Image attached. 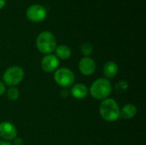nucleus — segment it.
<instances>
[{
  "mask_svg": "<svg viewBox=\"0 0 146 145\" xmlns=\"http://www.w3.org/2000/svg\"><path fill=\"white\" fill-rule=\"evenodd\" d=\"M36 45L41 53L45 55L51 54L56 48V39L52 32L44 31L38 34L36 39Z\"/></svg>",
  "mask_w": 146,
  "mask_h": 145,
  "instance_id": "7ed1b4c3",
  "label": "nucleus"
},
{
  "mask_svg": "<svg viewBox=\"0 0 146 145\" xmlns=\"http://www.w3.org/2000/svg\"><path fill=\"white\" fill-rule=\"evenodd\" d=\"M68 95H69V91L68 90H66V89L62 90V91H61V97L62 98H67L68 97Z\"/></svg>",
  "mask_w": 146,
  "mask_h": 145,
  "instance_id": "a211bd4d",
  "label": "nucleus"
},
{
  "mask_svg": "<svg viewBox=\"0 0 146 145\" xmlns=\"http://www.w3.org/2000/svg\"><path fill=\"white\" fill-rule=\"evenodd\" d=\"M6 4V0H0V9L3 8Z\"/></svg>",
  "mask_w": 146,
  "mask_h": 145,
  "instance_id": "412c9836",
  "label": "nucleus"
},
{
  "mask_svg": "<svg viewBox=\"0 0 146 145\" xmlns=\"http://www.w3.org/2000/svg\"><path fill=\"white\" fill-rule=\"evenodd\" d=\"M14 144L15 145H22L23 144V140H22V138H15L14 140Z\"/></svg>",
  "mask_w": 146,
  "mask_h": 145,
  "instance_id": "6ab92c4d",
  "label": "nucleus"
},
{
  "mask_svg": "<svg viewBox=\"0 0 146 145\" xmlns=\"http://www.w3.org/2000/svg\"><path fill=\"white\" fill-rule=\"evenodd\" d=\"M116 88L117 90H120V91H127L128 88V83L126 80H121L116 85Z\"/></svg>",
  "mask_w": 146,
  "mask_h": 145,
  "instance_id": "dca6fc26",
  "label": "nucleus"
},
{
  "mask_svg": "<svg viewBox=\"0 0 146 145\" xmlns=\"http://www.w3.org/2000/svg\"><path fill=\"white\" fill-rule=\"evenodd\" d=\"M80 50L84 56L89 57V56H91L93 51V47L90 43H84L80 47Z\"/></svg>",
  "mask_w": 146,
  "mask_h": 145,
  "instance_id": "4468645a",
  "label": "nucleus"
},
{
  "mask_svg": "<svg viewBox=\"0 0 146 145\" xmlns=\"http://www.w3.org/2000/svg\"><path fill=\"white\" fill-rule=\"evenodd\" d=\"M59 67V59L52 54L45 55L41 60V68L45 73H53Z\"/></svg>",
  "mask_w": 146,
  "mask_h": 145,
  "instance_id": "6e6552de",
  "label": "nucleus"
},
{
  "mask_svg": "<svg viewBox=\"0 0 146 145\" xmlns=\"http://www.w3.org/2000/svg\"><path fill=\"white\" fill-rule=\"evenodd\" d=\"M56 56L58 59H62V60H67L71 56L72 51L71 49L65 44H61L56 46Z\"/></svg>",
  "mask_w": 146,
  "mask_h": 145,
  "instance_id": "ddd939ff",
  "label": "nucleus"
},
{
  "mask_svg": "<svg viewBox=\"0 0 146 145\" xmlns=\"http://www.w3.org/2000/svg\"><path fill=\"white\" fill-rule=\"evenodd\" d=\"M24 70L19 66H12L5 70L3 75V83L6 85L12 87L19 85L24 78Z\"/></svg>",
  "mask_w": 146,
  "mask_h": 145,
  "instance_id": "20e7f679",
  "label": "nucleus"
},
{
  "mask_svg": "<svg viewBox=\"0 0 146 145\" xmlns=\"http://www.w3.org/2000/svg\"><path fill=\"white\" fill-rule=\"evenodd\" d=\"M0 145H12V144H10V142H9V141L2 140V141H0Z\"/></svg>",
  "mask_w": 146,
  "mask_h": 145,
  "instance_id": "aec40b11",
  "label": "nucleus"
},
{
  "mask_svg": "<svg viewBox=\"0 0 146 145\" xmlns=\"http://www.w3.org/2000/svg\"><path fill=\"white\" fill-rule=\"evenodd\" d=\"M88 92H89L88 88L86 87V85H85L82 83L74 84L70 91L72 97H74L75 99H84L88 95Z\"/></svg>",
  "mask_w": 146,
  "mask_h": 145,
  "instance_id": "9d476101",
  "label": "nucleus"
},
{
  "mask_svg": "<svg viewBox=\"0 0 146 145\" xmlns=\"http://www.w3.org/2000/svg\"><path fill=\"white\" fill-rule=\"evenodd\" d=\"M137 114V108L133 103H127L123 106L120 112V117L127 120L133 119Z\"/></svg>",
  "mask_w": 146,
  "mask_h": 145,
  "instance_id": "f8f14e48",
  "label": "nucleus"
},
{
  "mask_svg": "<svg viewBox=\"0 0 146 145\" xmlns=\"http://www.w3.org/2000/svg\"><path fill=\"white\" fill-rule=\"evenodd\" d=\"M120 106L113 98H106L100 103L99 114L101 117L108 122H114L117 121L120 118Z\"/></svg>",
  "mask_w": 146,
  "mask_h": 145,
  "instance_id": "f257e3e1",
  "label": "nucleus"
},
{
  "mask_svg": "<svg viewBox=\"0 0 146 145\" xmlns=\"http://www.w3.org/2000/svg\"><path fill=\"white\" fill-rule=\"evenodd\" d=\"M79 70L85 76H90L94 73L96 70V63L91 57H86L80 59L79 62Z\"/></svg>",
  "mask_w": 146,
  "mask_h": 145,
  "instance_id": "1a4fd4ad",
  "label": "nucleus"
},
{
  "mask_svg": "<svg viewBox=\"0 0 146 145\" xmlns=\"http://www.w3.org/2000/svg\"><path fill=\"white\" fill-rule=\"evenodd\" d=\"M26 15L33 22H41L47 16V9L41 4H33L27 8Z\"/></svg>",
  "mask_w": 146,
  "mask_h": 145,
  "instance_id": "423d86ee",
  "label": "nucleus"
},
{
  "mask_svg": "<svg viewBox=\"0 0 146 145\" xmlns=\"http://www.w3.org/2000/svg\"><path fill=\"white\" fill-rule=\"evenodd\" d=\"M89 91L93 98L103 101L110 97L112 93V85L109 79L100 78L92 84Z\"/></svg>",
  "mask_w": 146,
  "mask_h": 145,
  "instance_id": "f03ea898",
  "label": "nucleus"
},
{
  "mask_svg": "<svg viewBox=\"0 0 146 145\" xmlns=\"http://www.w3.org/2000/svg\"><path fill=\"white\" fill-rule=\"evenodd\" d=\"M118 71H119V68H118V65L113 62V61H110V62H107L104 66V68H103V73H104V75L105 76V79H113L115 78L117 73H118Z\"/></svg>",
  "mask_w": 146,
  "mask_h": 145,
  "instance_id": "9b49d317",
  "label": "nucleus"
},
{
  "mask_svg": "<svg viewBox=\"0 0 146 145\" xmlns=\"http://www.w3.org/2000/svg\"><path fill=\"white\" fill-rule=\"evenodd\" d=\"M54 79L58 85L65 89L74 84L75 77L74 72L68 68H61L55 71Z\"/></svg>",
  "mask_w": 146,
  "mask_h": 145,
  "instance_id": "39448f33",
  "label": "nucleus"
},
{
  "mask_svg": "<svg viewBox=\"0 0 146 145\" xmlns=\"http://www.w3.org/2000/svg\"><path fill=\"white\" fill-rule=\"evenodd\" d=\"M5 92H6L5 85H4L2 81H0V96H3Z\"/></svg>",
  "mask_w": 146,
  "mask_h": 145,
  "instance_id": "f3484780",
  "label": "nucleus"
},
{
  "mask_svg": "<svg viewBox=\"0 0 146 145\" xmlns=\"http://www.w3.org/2000/svg\"><path fill=\"white\" fill-rule=\"evenodd\" d=\"M0 137L5 141H12L17 137V130L15 126L9 121L0 123Z\"/></svg>",
  "mask_w": 146,
  "mask_h": 145,
  "instance_id": "0eeeda50",
  "label": "nucleus"
},
{
  "mask_svg": "<svg viewBox=\"0 0 146 145\" xmlns=\"http://www.w3.org/2000/svg\"><path fill=\"white\" fill-rule=\"evenodd\" d=\"M19 95H20V92L15 86L9 87L7 90V97L9 100H12V101L16 100L19 97Z\"/></svg>",
  "mask_w": 146,
  "mask_h": 145,
  "instance_id": "2eb2a0df",
  "label": "nucleus"
}]
</instances>
